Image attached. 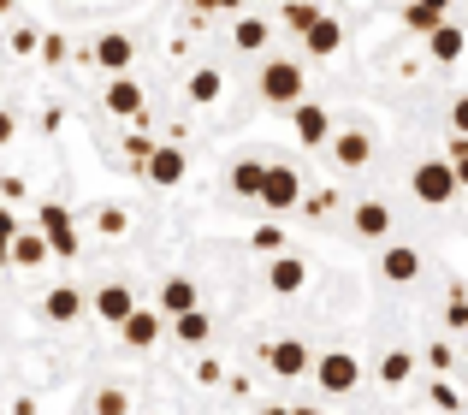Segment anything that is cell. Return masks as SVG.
<instances>
[{"label": "cell", "instance_id": "obj_1", "mask_svg": "<svg viewBox=\"0 0 468 415\" xmlns=\"http://www.w3.org/2000/svg\"><path fill=\"white\" fill-rule=\"evenodd\" d=\"M457 185H463V178H457V161H421V166H415V178H410V190L427 208H445L451 197H457Z\"/></svg>", "mask_w": 468, "mask_h": 415}, {"label": "cell", "instance_id": "obj_2", "mask_svg": "<svg viewBox=\"0 0 468 415\" xmlns=\"http://www.w3.org/2000/svg\"><path fill=\"white\" fill-rule=\"evenodd\" d=\"M261 95L273 107H297L303 101V66H291V59H267V66H261Z\"/></svg>", "mask_w": 468, "mask_h": 415}, {"label": "cell", "instance_id": "obj_3", "mask_svg": "<svg viewBox=\"0 0 468 415\" xmlns=\"http://www.w3.org/2000/svg\"><path fill=\"white\" fill-rule=\"evenodd\" d=\"M314 380H320V392H326V398H350L356 380H362V368H356L350 350H332V356L314 362Z\"/></svg>", "mask_w": 468, "mask_h": 415}, {"label": "cell", "instance_id": "obj_4", "mask_svg": "<svg viewBox=\"0 0 468 415\" xmlns=\"http://www.w3.org/2000/svg\"><path fill=\"white\" fill-rule=\"evenodd\" d=\"M261 202L273 208V214H291V208L303 202V178L291 173V166H267V178H261Z\"/></svg>", "mask_w": 468, "mask_h": 415}, {"label": "cell", "instance_id": "obj_5", "mask_svg": "<svg viewBox=\"0 0 468 415\" xmlns=\"http://www.w3.org/2000/svg\"><path fill=\"white\" fill-rule=\"evenodd\" d=\"M291 131H297L303 149H326V143H332V113H326V107H314V101H297Z\"/></svg>", "mask_w": 468, "mask_h": 415}, {"label": "cell", "instance_id": "obj_6", "mask_svg": "<svg viewBox=\"0 0 468 415\" xmlns=\"http://www.w3.org/2000/svg\"><path fill=\"white\" fill-rule=\"evenodd\" d=\"M42 231H48V250H54L59 261L78 255V231H71V214L59 202H42Z\"/></svg>", "mask_w": 468, "mask_h": 415}, {"label": "cell", "instance_id": "obj_7", "mask_svg": "<svg viewBox=\"0 0 468 415\" xmlns=\"http://www.w3.org/2000/svg\"><path fill=\"white\" fill-rule=\"evenodd\" d=\"M267 368H273L279 380H297V374L314 368V356H309V345H303V338H279V345L267 350Z\"/></svg>", "mask_w": 468, "mask_h": 415}, {"label": "cell", "instance_id": "obj_8", "mask_svg": "<svg viewBox=\"0 0 468 415\" xmlns=\"http://www.w3.org/2000/svg\"><path fill=\"white\" fill-rule=\"evenodd\" d=\"M463 48H468V36H463L451 18H439L433 30H427V54H433L439 66H457V59H463Z\"/></svg>", "mask_w": 468, "mask_h": 415}, {"label": "cell", "instance_id": "obj_9", "mask_svg": "<svg viewBox=\"0 0 468 415\" xmlns=\"http://www.w3.org/2000/svg\"><path fill=\"white\" fill-rule=\"evenodd\" d=\"M143 178H149V185H178V178H184V149H178V143L154 149L149 161H143Z\"/></svg>", "mask_w": 468, "mask_h": 415}, {"label": "cell", "instance_id": "obj_10", "mask_svg": "<svg viewBox=\"0 0 468 415\" xmlns=\"http://www.w3.org/2000/svg\"><path fill=\"white\" fill-rule=\"evenodd\" d=\"M267 285H273L279 297H297V291L309 285V267H303L297 255H273V267H267Z\"/></svg>", "mask_w": 468, "mask_h": 415}, {"label": "cell", "instance_id": "obj_11", "mask_svg": "<svg viewBox=\"0 0 468 415\" xmlns=\"http://www.w3.org/2000/svg\"><path fill=\"white\" fill-rule=\"evenodd\" d=\"M107 113L143 119V83L137 78H113V83H107Z\"/></svg>", "mask_w": 468, "mask_h": 415}, {"label": "cell", "instance_id": "obj_12", "mask_svg": "<svg viewBox=\"0 0 468 415\" xmlns=\"http://www.w3.org/2000/svg\"><path fill=\"white\" fill-rule=\"evenodd\" d=\"M131 59H137V48H131V36H125V30H107L101 42H95V66H107V71H125Z\"/></svg>", "mask_w": 468, "mask_h": 415}, {"label": "cell", "instance_id": "obj_13", "mask_svg": "<svg viewBox=\"0 0 468 415\" xmlns=\"http://www.w3.org/2000/svg\"><path fill=\"white\" fill-rule=\"evenodd\" d=\"M42 314H48V321H54V326L78 321V314H83V291H71V285H54V291H48V297H42Z\"/></svg>", "mask_w": 468, "mask_h": 415}, {"label": "cell", "instance_id": "obj_14", "mask_svg": "<svg viewBox=\"0 0 468 415\" xmlns=\"http://www.w3.org/2000/svg\"><path fill=\"white\" fill-rule=\"evenodd\" d=\"M119 333H125V345H131V350H149L154 338H160V314H149V309H131L125 321H119Z\"/></svg>", "mask_w": 468, "mask_h": 415}, {"label": "cell", "instance_id": "obj_15", "mask_svg": "<svg viewBox=\"0 0 468 415\" xmlns=\"http://www.w3.org/2000/svg\"><path fill=\"white\" fill-rule=\"evenodd\" d=\"M303 42H309V54H320V59H332L344 48V24L338 18H314L309 30H303Z\"/></svg>", "mask_w": 468, "mask_h": 415}, {"label": "cell", "instance_id": "obj_16", "mask_svg": "<svg viewBox=\"0 0 468 415\" xmlns=\"http://www.w3.org/2000/svg\"><path fill=\"white\" fill-rule=\"evenodd\" d=\"M367 154H374V143H367L362 131H338V137H332V161L350 166V173H356V166H367Z\"/></svg>", "mask_w": 468, "mask_h": 415}, {"label": "cell", "instance_id": "obj_17", "mask_svg": "<svg viewBox=\"0 0 468 415\" xmlns=\"http://www.w3.org/2000/svg\"><path fill=\"white\" fill-rule=\"evenodd\" d=\"M131 309H137V297H131V285H101V291H95V314H101V321H125V314Z\"/></svg>", "mask_w": 468, "mask_h": 415}, {"label": "cell", "instance_id": "obj_18", "mask_svg": "<svg viewBox=\"0 0 468 415\" xmlns=\"http://www.w3.org/2000/svg\"><path fill=\"white\" fill-rule=\"evenodd\" d=\"M379 273H386L391 285H410V279L421 273V255H415V250H403V243H398V250H386V255H379Z\"/></svg>", "mask_w": 468, "mask_h": 415}, {"label": "cell", "instance_id": "obj_19", "mask_svg": "<svg viewBox=\"0 0 468 415\" xmlns=\"http://www.w3.org/2000/svg\"><path fill=\"white\" fill-rule=\"evenodd\" d=\"M172 333H178V345H207L214 321H207L202 309H184V314H172Z\"/></svg>", "mask_w": 468, "mask_h": 415}, {"label": "cell", "instance_id": "obj_20", "mask_svg": "<svg viewBox=\"0 0 468 415\" xmlns=\"http://www.w3.org/2000/svg\"><path fill=\"white\" fill-rule=\"evenodd\" d=\"M261 178H267L261 161H238V166H231V190H238L243 202H261Z\"/></svg>", "mask_w": 468, "mask_h": 415}, {"label": "cell", "instance_id": "obj_21", "mask_svg": "<svg viewBox=\"0 0 468 415\" xmlns=\"http://www.w3.org/2000/svg\"><path fill=\"white\" fill-rule=\"evenodd\" d=\"M356 231H362V238H386L391 231V208L386 202H356Z\"/></svg>", "mask_w": 468, "mask_h": 415}, {"label": "cell", "instance_id": "obj_22", "mask_svg": "<svg viewBox=\"0 0 468 415\" xmlns=\"http://www.w3.org/2000/svg\"><path fill=\"white\" fill-rule=\"evenodd\" d=\"M160 309H166V314H184V309H196V285H190L184 273H172L166 285H160Z\"/></svg>", "mask_w": 468, "mask_h": 415}, {"label": "cell", "instance_id": "obj_23", "mask_svg": "<svg viewBox=\"0 0 468 415\" xmlns=\"http://www.w3.org/2000/svg\"><path fill=\"white\" fill-rule=\"evenodd\" d=\"M48 255H54V250H48V231H42V238H24V231L12 238V261H18V267H42Z\"/></svg>", "mask_w": 468, "mask_h": 415}, {"label": "cell", "instance_id": "obj_24", "mask_svg": "<svg viewBox=\"0 0 468 415\" xmlns=\"http://www.w3.org/2000/svg\"><path fill=\"white\" fill-rule=\"evenodd\" d=\"M267 36H273V24H267V18H238V48H243V54H261Z\"/></svg>", "mask_w": 468, "mask_h": 415}, {"label": "cell", "instance_id": "obj_25", "mask_svg": "<svg viewBox=\"0 0 468 415\" xmlns=\"http://www.w3.org/2000/svg\"><path fill=\"white\" fill-rule=\"evenodd\" d=\"M410 374H415V356H410V350H391V356L379 362V380H386V386H403Z\"/></svg>", "mask_w": 468, "mask_h": 415}, {"label": "cell", "instance_id": "obj_26", "mask_svg": "<svg viewBox=\"0 0 468 415\" xmlns=\"http://www.w3.org/2000/svg\"><path fill=\"white\" fill-rule=\"evenodd\" d=\"M219 90H226V83H219V71H207V66L190 78V101H202V107H207V101H219Z\"/></svg>", "mask_w": 468, "mask_h": 415}, {"label": "cell", "instance_id": "obj_27", "mask_svg": "<svg viewBox=\"0 0 468 415\" xmlns=\"http://www.w3.org/2000/svg\"><path fill=\"white\" fill-rule=\"evenodd\" d=\"M314 18H320V12L309 6V0H285V30H297V36H303Z\"/></svg>", "mask_w": 468, "mask_h": 415}, {"label": "cell", "instance_id": "obj_28", "mask_svg": "<svg viewBox=\"0 0 468 415\" xmlns=\"http://www.w3.org/2000/svg\"><path fill=\"white\" fill-rule=\"evenodd\" d=\"M12 238H18V219H12V208H0V267L12 261Z\"/></svg>", "mask_w": 468, "mask_h": 415}, {"label": "cell", "instance_id": "obj_29", "mask_svg": "<svg viewBox=\"0 0 468 415\" xmlns=\"http://www.w3.org/2000/svg\"><path fill=\"white\" fill-rule=\"evenodd\" d=\"M403 24H410V30H421V36H427V30H433V24H439V12H427L421 0H415V6L403 12Z\"/></svg>", "mask_w": 468, "mask_h": 415}, {"label": "cell", "instance_id": "obj_30", "mask_svg": "<svg viewBox=\"0 0 468 415\" xmlns=\"http://www.w3.org/2000/svg\"><path fill=\"white\" fill-rule=\"evenodd\" d=\"M125 154H131V161H149V154H154V143H149V131H131V137H125Z\"/></svg>", "mask_w": 468, "mask_h": 415}, {"label": "cell", "instance_id": "obj_31", "mask_svg": "<svg viewBox=\"0 0 468 415\" xmlns=\"http://www.w3.org/2000/svg\"><path fill=\"white\" fill-rule=\"evenodd\" d=\"M125 226H131V219H125V208H101V231H107V238H119Z\"/></svg>", "mask_w": 468, "mask_h": 415}, {"label": "cell", "instance_id": "obj_32", "mask_svg": "<svg viewBox=\"0 0 468 415\" xmlns=\"http://www.w3.org/2000/svg\"><path fill=\"white\" fill-rule=\"evenodd\" d=\"M445 321H451V326H457V333H463V326H468V297H463V291H457V297H451V309H445Z\"/></svg>", "mask_w": 468, "mask_h": 415}, {"label": "cell", "instance_id": "obj_33", "mask_svg": "<svg viewBox=\"0 0 468 415\" xmlns=\"http://www.w3.org/2000/svg\"><path fill=\"white\" fill-rule=\"evenodd\" d=\"M12 48H18V54H42V36L36 30H12Z\"/></svg>", "mask_w": 468, "mask_h": 415}, {"label": "cell", "instance_id": "obj_34", "mask_svg": "<svg viewBox=\"0 0 468 415\" xmlns=\"http://www.w3.org/2000/svg\"><path fill=\"white\" fill-rule=\"evenodd\" d=\"M279 243H285V231H279V226H261V231H255V250H279Z\"/></svg>", "mask_w": 468, "mask_h": 415}, {"label": "cell", "instance_id": "obj_35", "mask_svg": "<svg viewBox=\"0 0 468 415\" xmlns=\"http://www.w3.org/2000/svg\"><path fill=\"white\" fill-rule=\"evenodd\" d=\"M95 410H101V415H119V410H125V392H101V398H95Z\"/></svg>", "mask_w": 468, "mask_h": 415}, {"label": "cell", "instance_id": "obj_36", "mask_svg": "<svg viewBox=\"0 0 468 415\" xmlns=\"http://www.w3.org/2000/svg\"><path fill=\"white\" fill-rule=\"evenodd\" d=\"M451 125H457L463 137H468V95H457V101H451Z\"/></svg>", "mask_w": 468, "mask_h": 415}, {"label": "cell", "instance_id": "obj_37", "mask_svg": "<svg viewBox=\"0 0 468 415\" xmlns=\"http://www.w3.org/2000/svg\"><path fill=\"white\" fill-rule=\"evenodd\" d=\"M190 6H196V12H238L243 0H190Z\"/></svg>", "mask_w": 468, "mask_h": 415}, {"label": "cell", "instance_id": "obj_38", "mask_svg": "<svg viewBox=\"0 0 468 415\" xmlns=\"http://www.w3.org/2000/svg\"><path fill=\"white\" fill-rule=\"evenodd\" d=\"M427 362H433V368H457V356H451V345H433V350H427Z\"/></svg>", "mask_w": 468, "mask_h": 415}, {"label": "cell", "instance_id": "obj_39", "mask_svg": "<svg viewBox=\"0 0 468 415\" xmlns=\"http://www.w3.org/2000/svg\"><path fill=\"white\" fill-rule=\"evenodd\" d=\"M12 131H18V119H12V113H0V143H12Z\"/></svg>", "mask_w": 468, "mask_h": 415}, {"label": "cell", "instance_id": "obj_40", "mask_svg": "<svg viewBox=\"0 0 468 415\" xmlns=\"http://www.w3.org/2000/svg\"><path fill=\"white\" fill-rule=\"evenodd\" d=\"M421 6H427V12H439V18H445V12H451V0H421Z\"/></svg>", "mask_w": 468, "mask_h": 415}, {"label": "cell", "instance_id": "obj_41", "mask_svg": "<svg viewBox=\"0 0 468 415\" xmlns=\"http://www.w3.org/2000/svg\"><path fill=\"white\" fill-rule=\"evenodd\" d=\"M0 12H12V0H0Z\"/></svg>", "mask_w": 468, "mask_h": 415}, {"label": "cell", "instance_id": "obj_42", "mask_svg": "<svg viewBox=\"0 0 468 415\" xmlns=\"http://www.w3.org/2000/svg\"><path fill=\"white\" fill-rule=\"evenodd\" d=\"M463 368H468V356H463Z\"/></svg>", "mask_w": 468, "mask_h": 415}]
</instances>
